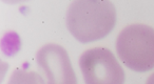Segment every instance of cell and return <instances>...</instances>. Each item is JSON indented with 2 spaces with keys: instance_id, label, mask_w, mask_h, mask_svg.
I'll return each instance as SVG.
<instances>
[{
  "instance_id": "1",
  "label": "cell",
  "mask_w": 154,
  "mask_h": 84,
  "mask_svg": "<svg viewBox=\"0 0 154 84\" xmlns=\"http://www.w3.org/2000/svg\"><path fill=\"white\" fill-rule=\"evenodd\" d=\"M116 23V9L110 1H74L66 11V28L82 43L100 40Z\"/></svg>"
},
{
  "instance_id": "2",
  "label": "cell",
  "mask_w": 154,
  "mask_h": 84,
  "mask_svg": "<svg viewBox=\"0 0 154 84\" xmlns=\"http://www.w3.org/2000/svg\"><path fill=\"white\" fill-rule=\"evenodd\" d=\"M116 51L128 68L143 73L154 68V28L145 24H131L120 32Z\"/></svg>"
},
{
  "instance_id": "3",
  "label": "cell",
  "mask_w": 154,
  "mask_h": 84,
  "mask_svg": "<svg viewBox=\"0 0 154 84\" xmlns=\"http://www.w3.org/2000/svg\"><path fill=\"white\" fill-rule=\"evenodd\" d=\"M79 65L86 84H125V71L113 53L94 48L80 56Z\"/></svg>"
},
{
  "instance_id": "4",
  "label": "cell",
  "mask_w": 154,
  "mask_h": 84,
  "mask_svg": "<svg viewBox=\"0 0 154 84\" xmlns=\"http://www.w3.org/2000/svg\"><path fill=\"white\" fill-rule=\"evenodd\" d=\"M36 59L47 76L48 84H77L68 52L61 45L45 44L38 51Z\"/></svg>"
},
{
  "instance_id": "5",
  "label": "cell",
  "mask_w": 154,
  "mask_h": 84,
  "mask_svg": "<svg viewBox=\"0 0 154 84\" xmlns=\"http://www.w3.org/2000/svg\"><path fill=\"white\" fill-rule=\"evenodd\" d=\"M8 84H45V82L37 73L26 69H16L12 74Z\"/></svg>"
},
{
  "instance_id": "6",
  "label": "cell",
  "mask_w": 154,
  "mask_h": 84,
  "mask_svg": "<svg viewBox=\"0 0 154 84\" xmlns=\"http://www.w3.org/2000/svg\"><path fill=\"white\" fill-rule=\"evenodd\" d=\"M8 69H9V64L7 62H3L0 59V84L2 83L3 79H5V76L7 75Z\"/></svg>"
},
{
  "instance_id": "7",
  "label": "cell",
  "mask_w": 154,
  "mask_h": 84,
  "mask_svg": "<svg viewBox=\"0 0 154 84\" xmlns=\"http://www.w3.org/2000/svg\"><path fill=\"white\" fill-rule=\"evenodd\" d=\"M146 84H154V73L152 75H150V77L146 81Z\"/></svg>"
}]
</instances>
